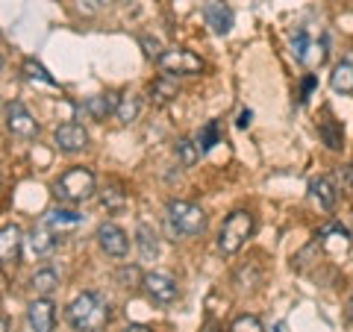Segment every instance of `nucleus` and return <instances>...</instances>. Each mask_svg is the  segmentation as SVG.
Listing matches in <instances>:
<instances>
[{
  "instance_id": "obj_1",
  "label": "nucleus",
  "mask_w": 353,
  "mask_h": 332,
  "mask_svg": "<svg viewBox=\"0 0 353 332\" xmlns=\"http://www.w3.org/2000/svg\"><path fill=\"white\" fill-rule=\"evenodd\" d=\"M112 312H109V303L106 297H101L97 291H85L80 297H74L71 306H68V324L77 332H101Z\"/></svg>"
},
{
  "instance_id": "obj_2",
  "label": "nucleus",
  "mask_w": 353,
  "mask_h": 332,
  "mask_svg": "<svg viewBox=\"0 0 353 332\" xmlns=\"http://www.w3.org/2000/svg\"><path fill=\"white\" fill-rule=\"evenodd\" d=\"M168 227H171L174 236H183V238L203 236L206 232V212L194 203L171 200L168 203Z\"/></svg>"
},
{
  "instance_id": "obj_3",
  "label": "nucleus",
  "mask_w": 353,
  "mask_h": 332,
  "mask_svg": "<svg viewBox=\"0 0 353 332\" xmlns=\"http://www.w3.org/2000/svg\"><path fill=\"white\" fill-rule=\"evenodd\" d=\"M53 194L65 203H85L94 194V174L88 168H71L53 183Z\"/></svg>"
},
{
  "instance_id": "obj_4",
  "label": "nucleus",
  "mask_w": 353,
  "mask_h": 332,
  "mask_svg": "<svg viewBox=\"0 0 353 332\" xmlns=\"http://www.w3.org/2000/svg\"><path fill=\"white\" fill-rule=\"evenodd\" d=\"M253 236V215L245 212V209H239V212H233L224 227H221L218 232V250L227 253V256H233V253H239L241 247H245V241Z\"/></svg>"
},
{
  "instance_id": "obj_5",
  "label": "nucleus",
  "mask_w": 353,
  "mask_h": 332,
  "mask_svg": "<svg viewBox=\"0 0 353 332\" xmlns=\"http://www.w3.org/2000/svg\"><path fill=\"white\" fill-rule=\"evenodd\" d=\"M292 53L303 68H321L327 59V41L312 36L306 27H297L292 32Z\"/></svg>"
},
{
  "instance_id": "obj_6",
  "label": "nucleus",
  "mask_w": 353,
  "mask_h": 332,
  "mask_svg": "<svg viewBox=\"0 0 353 332\" xmlns=\"http://www.w3.org/2000/svg\"><path fill=\"white\" fill-rule=\"evenodd\" d=\"M141 285H145V291L153 303H159V306H168L174 303L176 297H180V285H176V280L171 273H165V271H153V273H145L141 276Z\"/></svg>"
},
{
  "instance_id": "obj_7",
  "label": "nucleus",
  "mask_w": 353,
  "mask_h": 332,
  "mask_svg": "<svg viewBox=\"0 0 353 332\" xmlns=\"http://www.w3.org/2000/svg\"><path fill=\"white\" fill-rule=\"evenodd\" d=\"M159 68L165 74H201L203 59L185 48H168V50H162V56H159Z\"/></svg>"
},
{
  "instance_id": "obj_8",
  "label": "nucleus",
  "mask_w": 353,
  "mask_h": 332,
  "mask_svg": "<svg viewBox=\"0 0 353 332\" xmlns=\"http://www.w3.org/2000/svg\"><path fill=\"white\" fill-rule=\"evenodd\" d=\"M6 127L12 136H21V138H32L39 132V124L36 118L30 115V109L21 103V101H12L6 106Z\"/></svg>"
},
{
  "instance_id": "obj_9",
  "label": "nucleus",
  "mask_w": 353,
  "mask_h": 332,
  "mask_svg": "<svg viewBox=\"0 0 353 332\" xmlns=\"http://www.w3.org/2000/svg\"><path fill=\"white\" fill-rule=\"evenodd\" d=\"M97 245L103 247L106 256L124 259L127 250H130V238H127V232L121 229L118 224H101V227H97Z\"/></svg>"
},
{
  "instance_id": "obj_10",
  "label": "nucleus",
  "mask_w": 353,
  "mask_h": 332,
  "mask_svg": "<svg viewBox=\"0 0 353 332\" xmlns=\"http://www.w3.org/2000/svg\"><path fill=\"white\" fill-rule=\"evenodd\" d=\"M203 21H206V27L215 32V36H227L230 30H233V9H230L224 0H206L203 3Z\"/></svg>"
},
{
  "instance_id": "obj_11",
  "label": "nucleus",
  "mask_w": 353,
  "mask_h": 332,
  "mask_svg": "<svg viewBox=\"0 0 353 332\" xmlns=\"http://www.w3.org/2000/svg\"><path fill=\"white\" fill-rule=\"evenodd\" d=\"M53 141H57V147L62 153H80L88 147V132L83 124H74V121H68V124L57 127V132H53Z\"/></svg>"
},
{
  "instance_id": "obj_12",
  "label": "nucleus",
  "mask_w": 353,
  "mask_h": 332,
  "mask_svg": "<svg viewBox=\"0 0 353 332\" xmlns=\"http://www.w3.org/2000/svg\"><path fill=\"white\" fill-rule=\"evenodd\" d=\"M24 250V232L15 224L0 227V264H15Z\"/></svg>"
},
{
  "instance_id": "obj_13",
  "label": "nucleus",
  "mask_w": 353,
  "mask_h": 332,
  "mask_svg": "<svg viewBox=\"0 0 353 332\" xmlns=\"http://www.w3.org/2000/svg\"><path fill=\"white\" fill-rule=\"evenodd\" d=\"M27 320H30L32 332H53V326H57V306H53L48 297L32 300L27 309Z\"/></svg>"
},
{
  "instance_id": "obj_14",
  "label": "nucleus",
  "mask_w": 353,
  "mask_h": 332,
  "mask_svg": "<svg viewBox=\"0 0 353 332\" xmlns=\"http://www.w3.org/2000/svg\"><path fill=\"white\" fill-rule=\"evenodd\" d=\"M41 224L48 227L53 236H62V232H71L83 224V215L80 212H74V209H50V212H44L41 218Z\"/></svg>"
},
{
  "instance_id": "obj_15",
  "label": "nucleus",
  "mask_w": 353,
  "mask_h": 332,
  "mask_svg": "<svg viewBox=\"0 0 353 332\" xmlns=\"http://www.w3.org/2000/svg\"><path fill=\"white\" fill-rule=\"evenodd\" d=\"M24 241H27L30 256H36V259H44V256H50V253L57 250V236H53V232L41 224V220L30 229V236Z\"/></svg>"
},
{
  "instance_id": "obj_16",
  "label": "nucleus",
  "mask_w": 353,
  "mask_h": 332,
  "mask_svg": "<svg viewBox=\"0 0 353 332\" xmlns=\"http://www.w3.org/2000/svg\"><path fill=\"white\" fill-rule=\"evenodd\" d=\"M118 101H121V97H118L115 92H106V94H94V97H88V101L83 103V109H85V112L92 115L94 121H106V115H115Z\"/></svg>"
},
{
  "instance_id": "obj_17",
  "label": "nucleus",
  "mask_w": 353,
  "mask_h": 332,
  "mask_svg": "<svg viewBox=\"0 0 353 332\" xmlns=\"http://www.w3.org/2000/svg\"><path fill=\"white\" fill-rule=\"evenodd\" d=\"M309 191H312V197L321 203V209H327V212H333V209H336L339 191H336L333 180H327V176H318V180L309 183Z\"/></svg>"
},
{
  "instance_id": "obj_18",
  "label": "nucleus",
  "mask_w": 353,
  "mask_h": 332,
  "mask_svg": "<svg viewBox=\"0 0 353 332\" xmlns=\"http://www.w3.org/2000/svg\"><path fill=\"white\" fill-rule=\"evenodd\" d=\"M330 85H333V92L339 94H353V56L341 59L333 74H330Z\"/></svg>"
},
{
  "instance_id": "obj_19",
  "label": "nucleus",
  "mask_w": 353,
  "mask_h": 332,
  "mask_svg": "<svg viewBox=\"0 0 353 332\" xmlns=\"http://www.w3.org/2000/svg\"><path fill=\"white\" fill-rule=\"evenodd\" d=\"M30 289L36 291L39 297H50L53 291L59 289V273L53 271V268H41L32 273V280H30Z\"/></svg>"
},
{
  "instance_id": "obj_20",
  "label": "nucleus",
  "mask_w": 353,
  "mask_h": 332,
  "mask_svg": "<svg viewBox=\"0 0 353 332\" xmlns=\"http://www.w3.org/2000/svg\"><path fill=\"white\" fill-rule=\"evenodd\" d=\"M174 97H176V83L171 80L168 74H162V76H157V80L150 83V101L157 106H168Z\"/></svg>"
},
{
  "instance_id": "obj_21",
  "label": "nucleus",
  "mask_w": 353,
  "mask_h": 332,
  "mask_svg": "<svg viewBox=\"0 0 353 332\" xmlns=\"http://www.w3.org/2000/svg\"><path fill=\"white\" fill-rule=\"evenodd\" d=\"M136 245H139V253H141V259H145V262H150V259L159 256L157 232H153L148 224H139V229H136Z\"/></svg>"
},
{
  "instance_id": "obj_22",
  "label": "nucleus",
  "mask_w": 353,
  "mask_h": 332,
  "mask_svg": "<svg viewBox=\"0 0 353 332\" xmlns=\"http://www.w3.org/2000/svg\"><path fill=\"white\" fill-rule=\"evenodd\" d=\"M318 136L324 138V145L330 150H341V145H345V129H341V124L333 118H324L321 124H318Z\"/></svg>"
},
{
  "instance_id": "obj_23",
  "label": "nucleus",
  "mask_w": 353,
  "mask_h": 332,
  "mask_svg": "<svg viewBox=\"0 0 353 332\" xmlns=\"http://www.w3.org/2000/svg\"><path fill=\"white\" fill-rule=\"evenodd\" d=\"M101 203H103V209H109V212H118V209L127 206V191L118 183H106L103 191H101Z\"/></svg>"
},
{
  "instance_id": "obj_24",
  "label": "nucleus",
  "mask_w": 353,
  "mask_h": 332,
  "mask_svg": "<svg viewBox=\"0 0 353 332\" xmlns=\"http://www.w3.org/2000/svg\"><path fill=\"white\" fill-rule=\"evenodd\" d=\"M139 109H141L139 97H136V94H124V97H121V101H118L115 118L121 121V124H130V121H136V118H139Z\"/></svg>"
},
{
  "instance_id": "obj_25",
  "label": "nucleus",
  "mask_w": 353,
  "mask_h": 332,
  "mask_svg": "<svg viewBox=\"0 0 353 332\" xmlns=\"http://www.w3.org/2000/svg\"><path fill=\"white\" fill-rule=\"evenodd\" d=\"M24 76H27V80H39V83L50 85V88H57V85H59V83L50 76V71L44 68L41 62H36V59H27V62H24Z\"/></svg>"
},
{
  "instance_id": "obj_26",
  "label": "nucleus",
  "mask_w": 353,
  "mask_h": 332,
  "mask_svg": "<svg viewBox=\"0 0 353 332\" xmlns=\"http://www.w3.org/2000/svg\"><path fill=\"white\" fill-rule=\"evenodd\" d=\"M221 141V136H218V121H209V124L197 132V147H201V153H209L215 145Z\"/></svg>"
},
{
  "instance_id": "obj_27",
  "label": "nucleus",
  "mask_w": 353,
  "mask_h": 332,
  "mask_svg": "<svg viewBox=\"0 0 353 332\" xmlns=\"http://www.w3.org/2000/svg\"><path fill=\"white\" fill-rule=\"evenodd\" d=\"M176 156H180V162L185 165V168H192V165L197 162V156H201V147H197L192 138H180L176 141Z\"/></svg>"
},
{
  "instance_id": "obj_28",
  "label": "nucleus",
  "mask_w": 353,
  "mask_h": 332,
  "mask_svg": "<svg viewBox=\"0 0 353 332\" xmlns=\"http://www.w3.org/2000/svg\"><path fill=\"white\" fill-rule=\"evenodd\" d=\"M230 332H265V326H262V320L256 315H241V318L233 320Z\"/></svg>"
},
{
  "instance_id": "obj_29",
  "label": "nucleus",
  "mask_w": 353,
  "mask_h": 332,
  "mask_svg": "<svg viewBox=\"0 0 353 332\" xmlns=\"http://www.w3.org/2000/svg\"><path fill=\"white\" fill-rule=\"evenodd\" d=\"M312 88H315V76L309 74L306 80H303V94H301V101H306V97H309V92H312Z\"/></svg>"
},
{
  "instance_id": "obj_30",
  "label": "nucleus",
  "mask_w": 353,
  "mask_h": 332,
  "mask_svg": "<svg viewBox=\"0 0 353 332\" xmlns=\"http://www.w3.org/2000/svg\"><path fill=\"white\" fill-rule=\"evenodd\" d=\"M250 118H253V112H250V109H245V112L239 115V121H236V124H239L241 129H245V127H250Z\"/></svg>"
},
{
  "instance_id": "obj_31",
  "label": "nucleus",
  "mask_w": 353,
  "mask_h": 332,
  "mask_svg": "<svg viewBox=\"0 0 353 332\" xmlns=\"http://www.w3.org/2000/svg\"><path fill=\"white\" fill-rule=\"evenodd\" d=\"M121 332H153L150 326H145V324H130L127 329H121Z\"/></svg>"
},
{
  "instance_id": "obj_32",
  "label": "nucleus",
  "mask_w": 353,
  "mask_h": 332,
  "mask_svg": "<svg viewBox=\"0 0 353 332\" xmlns=\"http://www.w3.org/2000/svg\"><path fill=\"white\" fill-rule=\"evenodd\" d=\"M347 185H350V191H353V162L347 165Z\"/></svg>"
},
{
  "instance_id": "obj_33",
  "label": "nucleus",
  "mask_w": 353,
  "mask_h": 332,
  "mask_svg": "<svg viewBox=\"0 0 353 332\" xmlns=\"http://www.w3.org/2000/svg\"><path fill=\"white\" fill-rule=\"evenodd\" d=\"M274 332H289V326H285L283 320H280V324H274Z\"/></svg>"
},
{
  "instance_id": "obj_34",
  "label": "nucleus",
  "mask_w": 353,
  "mask_h": 332,
  "mask_svg": "<svg viewBox=\"0 0 353 332\" xmlns=\"http://www.w3.org/2000/svg\"><path fill=\"white\" fill-rule=\"evenodd\" d=\"M0 332H9V320L6 318H0Z\"/></svg>"
},
{
  "instance_id": "obj_35",
  "label": "nucleus",
  "mask_w": 353,
  "mask_h": 332,
  "mask_svg": "<svg viewBox=\"0 0 353 332\" xmlns=\"http://www.w3.org/2000/svg\"><path fill=\"white\" fill-rule=\"evenodd\" d=\"M347 318L353 320V294H350V300H347Z\"/></svg>"
},
{
  "instance_id": "obj_36",
  "label": "nucleus",
  "mask_w": 353,
  "mask_h": 332,
  "mask_svg": "<svg viewBox=\"0 0 353 332\" xmlns=\"http://www.w3.org/2000/svg\"><path fill=\"white\" fill-rule=\"evenodd\" d=\"M0 68H3V56H0Z\"/></svg>"
}]
</instances>
